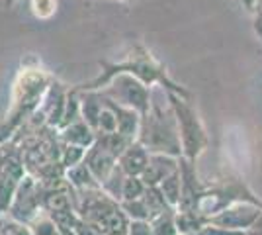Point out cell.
Segmentation results:
<instances>
[{
    "mask_svg": "<svg viewBox=\"0 0 262 235\" xmlns=\"http://www.w3.org/2000/svg\"><path fill=\"white\" fill-rule=\"evenodd\" d=\"M98 65H100V69H102L98 77L92 78L90 82L77 84V87H73V89L75 90H102L116 75L127 73V75H133L135 78H139L147 87L159 84V87L164 90H170V92H176V94H182L186 98H192V92L168 77L166 67H164L163 63H161L143 44L131 45V49L123 55L121 61H100Z\"/></svg>",
    "mask_w": 262,
    "mask_h": 235,
    "instance_id": "6da1fadb",
    "label": "cell"
},
{
    "mask_svg": "<svg viewBox=\"0 0 262 235\" xmlns=\"http://www.w3.org/2000/svg\"><path fill=\"white\" fill-rule=\"evenodd\" d=\"M51 84V77L41 67H24L14 82L12 90V108L6 116V122L0 127V143L8 141L20 123L37 112L43 94Z\"/></svg>",
    "mask_w": 262,
    "mask_h": 235,
    "instance_id": "7a4b0ae2",
    "label": "cell"
},
{
    "mask_svg": "<svg viewBox=\"0 0 262 235\" xmlns=\"http://www.w3.org/2000/svg\"><path fill=\"white\" fill-rule=\"evenodd\" d=\"M137 141L149 149V153H163V155L182 157V143L178 134V123H176L174 112L166 102L157 100L153 92V100L149 112L143 116L141 130Z\"/></svg>",
    "mask_w": 262,
    "mask_h": 235,
    "instance_id": "3957f363",
    "label": "cell"
},
{
    "mask_svg": "<svg viewBox=\"0 0 262 235\" xmlns=\"http://www.w3.org/2000/svg\"><path fill=\"white\" fill-rule=\"evenodd\" d=\"M168 104L174 112L176 123H178V134H180V143H182V157L190 161H198L206 153L209 145V137L206 132V125L202 122L196 108L190 104V98L182 94H176L166 90Z\"/></svg>",
    "mask_w": 262,
    "mask_h": 235,
    "instance_id": "277c9868",
    "label": "cell"
},
{
    "mask_svg": "<svg viewBox=\"0 0 262 235\" xmlns=\"http://www.w3.org/2000/svg\"><path fill=\"white\" fill-rule=\"evenodd\" d=\"M102 92L118 102L125 108L137 110V112L145 116L151 108V100H153V87H147L139 78L127 73H120L110 80L108 84L102 89Z\"/></svg>",
    "mask_w": 262,
    "mask_h": 235,
    "instance_id": "5b68a950",
    "label": "cell"
},
{
    "mask_svg": "<svg viewBox=\"0 0 262 235\" xmlns=\"http://www.w3.org/2000/svg\"><path fill=\"white\" fill-rule=\"evenodd\" d=\"M41 210H43V184L33 179L32 175H26L14 194V200L6 216L16 222L30 224Z\"/></svg>",
    "mask_w": 262,
    "mask_h": 235,
    "instance_id": "8992f818",
    "label": "cell"
},
{
    "mask_svg": "<svg viewBox=\"0 0 262 235\" xmlns=\"http://www.w3.org/2000/svg\"><path fill=\"white\" fill-rule=\"evenodd\" d=\"M262 206L252 202H235L225 210L209 218V224L233 229V231H249L252 225L260 220Z\"/></svg>",
    "mask_w": 262,
    "mask_h": 235,
    "instance_id": "52a82bcc",
    "label": "cell"
},
{
    "mask_svg": "<svg viewBox=\"0 0 262 235\" xmlns=\"http://www.w3.org/2000/svg\"><path fill=\"white\" fill-rule=\"evenodd\" d=\"M180 173H182V194L180 202L176 206L178 212H198L200 200L206 192V182H202L198 177L196 161L180 159Z\"/></svg>",
    "mask_w": 262,
    "mask_h": 235,
    "instance_id": "ba28073f",
    "label": "cell"
},
{
    "mask_svg": "<svg viewBox=\"0 0 262 235\" xmlns=\"http://www.w3.org/2000/svg\"><path fill=\"white\" fill-rule=\"evenodd\" d=\"M69 90L71 89H65L59 80H51L49 89L43 94V100H41L39 108H37V112L43 116L47 127H53V130L59 127V123L63 120V114H65V108H67Z\"/></svg>",
    "mask_w": 262,
    "mask_h": 235,
    "instance_id": "9c48e42d",
    "label": "cell"
},
{
    "mask_svg": "<svg viewBox=\"0 0 262 235\" xmlns=\"http://www.w3.org/2000/svg\"><path fill=\"white\" fill-rule=\"evenodd\" d=\"M180 159L182 157L163 155V153H151L149 165L141 175L143 182L147 186H159L166 177H170L174 170L180 168Z\"/></svg>",
    "mask_w": 262,
    "mask_h": 235,
    "instance_id": "30bf717a",
    "label": "cell"
},
{
    "mask_svg": "<svg viewBox=\"0 0 262 235\" xmlns=\"http://www.w3.org/2000/svg\"><path fill=\"white\" fill-rule=\"evenodd\" d=\"M84 163H86L90 173L94 175V179L98 180L100 186H102V182L108 179L110 175H112V170L118 165V157H114L108 149H104L100 143H94L92 147L86 149Z\"/></svg>",
    "mask_w": 262,
    "mask_h": 235,
    "instance_id": "8fae6325",
    "label": "cell"
},
{
    "mask_svg": "<svg viewBox=\"0 0 262 235\" xmlns=\"http://www.w3.org/2000/svg\"><path fill=\"white\" fill-rule=\"evenodd\" d=\"M149 159L151 153L149 149L139 143V141H133L118 159V165L121 167V170L127 175V177H141L145 173V168L149 165Z\"/></svg>",
    "mask_w": 262,
    "mask_h": 235,
    "instance_id": "7c38bea8",
    "label": "cell"
},
{
    "mask_svg": "<svg viewBox=\"0 0 262 235\" xmlns=\"http://www.w3.org/2000/svg\"><path fill=\"white\" fill-rule=\"evenodd\" d=\"M106 96V94H104ZM108 98V96H106ZM114 112H116V118H118V132L121 135H125L131 141H137L139 137V130H141V120L143 116L137 110H131V108H125L118 102H114L112 98H108Z\"/></svg>",
    "mask_w": 262,
    "mask_h": 235,
    "instance_id": "4fadbf2b",
    "label": "cell"
},
{
    "mask_svg": "<svg viewBox=\"0 0 262 235\" xmlns=\"http://www.w3.org/2000/svg\"><path fill=\"white\" fill-rule=\"evenodd\" d=\"M57 132H59V137H61L63 143H73V145L86 147V149L96 143V132L82 118L77 122L69 123L65 127H61V130H57Z\"/></svg>",
    "mask_w": 262,
    "mask_h": 235,
    "instance_id": "5bb4252c",
    "label": "cell"
},
{
    "mask_svg": "<svg viewBox=\"0 0 262 235\" xmlns=\"http://www.w3.org/2000/svg\"><path fill=\"white\" fill-rule=\"evenodd\" d=\"M65 180L77 192L100 188V182L94 179V175H92V173H90V168L86 167V163H80V165H77V167L67 168Z\"/></svg>",
    "mask_w": 262,
    "mask_h": 235,
    "instance_id": "9a60e30c",
    "label": "cell"
},
{
    "mask_svg": "<svg viewBox=\"0 0 262 235\" xmlns=\"http://www.w3.org/2000/svg\"><path fill=\"white\" fill-rule=\"evenodd\" d=\"M159 188L163 192V196L166 198V202L176 208L178 206V202H180V194H182V173H180V168L174 170L170 177H166V179L159 184Z\"/></svg>",
    "mask_w": 262,
    "mask_h": 235,
    "instance_id": "2e32d148",
    "label": "cell"
},
{
    "mask_svg": "<svg viewBox=\"0 0 262 235\" xmlns=\"http://www.w3.org/2000/svg\"><path fill=\"white\" fill-rule=\"evenodd\" d=\"M28 225H30L33 235H61V231H63L61 225L55 222L53 216L49 212H45V210L37 213Z\"/></svg>",
    "mask_w": 262,
    "mask_h": 235,
    "instance_id": "e0dca14e",
    "label": "cell"
},
{
    "mask_svg": "<svg viewBox=\"0 0 262 235\" xmlns=\"http://www.w3.org/2000/svg\"><path fill=\"white\" fill-rule=\"evenodd\" d=\"M151 225H153V235H180L176 225V208L159 213L151 220Z\"/></svg>",
    "mask_w": 262,
    "mask_h": 235,
    "instance_id": "ac0fdd59",
    "label": "cell"
},
{
    "mask_svg": "<svg viewBox=\"0 0 262 235\" xmlns=\"http://www.w3.org/2000/svg\"><path fill=\"white\" fill-rule=\"evenodd\" d=\"M96 143L104 147V149H108L110 153L114 157H118L127 149V147L133 143L131 139H127L125 135H121L120 132H112V134H104V135H96Z\"/></svg>",
    "mask_w": 262,
    "mask_h": 235,
    "instance_id": "d6986e66",
    "label": "cell"
},
{
    "mask_svg": "<svg viewBox=\"0 0 262 235\" xmlns=\"http://www.w3.org/2000/svg\"><path fill=\"white\" fill-rule=\"evenodd\" d=\"M84 157H86V147L73 145V143H63L61 141V153H59V163L61 167L71 168L77 167L80 163H84Z\"/></svg>",
    "mask_w": 262,
    "mask_h": 235,
    "instance_id": "ffe728a7",
    "label": "cell"
},
{
    "mask_svg": "<svg viewBox=\"0 0 262 235\" xmlns=\"http://www.w3.org/2000/svg\"><path fill=\"white\" fill-rule=\"evenodd\" d=\"M127 179V175L121 170L120 165H116V168L112 170V175H110L108 179L102 182V190L110 194L112 198H116V200L120 202L121 200V192H123V182Z\"/></svg>",
    "mask_w": 262,
    "mask_h": 235,
    "instance_id": "44dd1931",
    "label": "cell"
},
{
    "mask_svg": "<svg viewBox=\"0 0 262 235\" xmlns=\"http://www.w3.org/2000/svg\"><path fill=\"white\" fill-rule=\"evenodd\" d=\"M120 204L121 210L125 212V216L129 220H149L151 222V213H149V208H147V204L143 200V196L137 198V200H123Z\"/></svg>",
    "mask_w": 262,
    "mask_h": 235,
    "instance_id": "7402d4cb",
    "label": "cell"
},
{
    "mask_svg": "<svg viewBox=\"0 0 262 235\" xmlns=\"http://www.w3.org/2000/svg\"><path fill=\"white\" fill-rule=\"evenodd\" d=\"M147 190V184L143 182L141 177H127L123 182V192H121V200H137L141 198Z\"/></svg>",
    "mask_w": 262,
    "mask_h": 235,
    "instance_id": "603a6c76",
    "label": "cell"
},
{
    "mask_svg": "<svg viewBox=\"0 0 262 235\" xmlns=\"http://www.w3.org/2000/svg\"><path fill=\"white\" fill-rule=\"evenodd\" d=\"M30 10L37 20H51L57 14V0H30Z\"/></svg>",
    "mask_w": 262,
    "mask_h": 235,
    "instance_id": "cb8c5ba5",
    "label": "cell"
},
{
    "mask_svg": "<svg viewBox=\"0 0 262 235\" xmlns=\"http://www.w3.org/2000/svg\"><path fill=\"white\" fill-rule=\"evenodd\" d=\"M0 227H2V235H33L30 225L12 220L6 213H2L0 218Z\"/></svg>",
    "mask_w": 262,
    "mask_h": 235,
    "instance_id": "d4e9b609",
    "label": "cell"
},
{
    "mask_svg": "<svg viewBox=\"0 0 262 235\" xmlns=\"http://www.w3.org/2000/svg\"><path fill=\"white\" fill-rule=\"evenodd\" d=\"M129 235H153V225L149 220H131Z\"/></svg>",
    "mask_w": 262,
    "mask_h": 235,
    "instance_id": "484cf974",
    "label": "cell"
},
{
    "mask_svg": "<svg viewBox=\"0 0 262 235\" xmlns=\"http://www.w3.org/2000/svg\"><path fill=\"white\" fill-rule=\"evenodd\" d=\"M73 231H75L77 235H104L96 225L86 222V220H82L80 216H78V220H77V224H75V227H73Z\"/></svg>",
    "mask_w": 262,
    "mask_h": 235,
    "instance_id": "4316f807",
    "label": "cell"
},
{
    "mask_svg": "<svg viewBox=\"0 0 262 235\" xmlns=\"http://www.w3.org/2000/svg\"><path fill=\"white\" fill-rule=\"evenodd\" d=\"M252 30H254V35L258 37V41L262 44V8L260 6L252 12Z\"/></svg>",
    "mask_w": 262,
    "mask_h": 235,
    "instance_id": "83f0119b",
    "label": "cell"
},
{
    "mask_svg": "<svg viewBox=\"0 0 262 235\" xmlns=\"http://www.w3.org/2000/svg\"><path fill=\"white\" fill-rule=\"evenodd\" d=\"M241 4L247 12H254L256 6H258V0H241Z\"/></svg>",
    "mask_w": 262,
    "mask_h": 235,
    "instance_id": "f1b7e54d",
    "label": "cell"
},
{
    "mask_svg": "<svg viewBox=\"0 0 262 235\" xmlns=\"http://www.w3.org/2000/svg\"><path fill=\"white\" fill-rule=\"evenodd\" d=\"M2 2H4V6H6V8H12V6H14L18 0H2Z\"/></svg>",
    "mask_w": 262,
    "mask_h": 235,
    "instance_id": "f546056e",
    "label": "cell"
},
{
    "mask_svg": "<svg viewBox=\"0 0 262 235\" xmlns=\"http://www.w3.org/2000/svg\"><path fill=\"white\" fill-rule=\"evenodd\" d=\"M61 229H63V231H61V235H77L73 229H67V227H61Z\"/></svg>",
    "mask_w": 262,
    "mask_h": 235,
    "instance_id": "4dcf8cb0",
    "label": "cell"
},
{
    "mask_svg": "<svg viewBox=\"0 0 262 235\" xmlns=\"http://www.w3.org/2000/svg\"><path fill=\"white\" fill-rule=\"evenodd\" d=\"M258 222H260V224H262V216H260V220H258Z\"/></svg>",
    "mask_w": 262,
    "mask_h": 235,
    "instance_id": "1f68e13d",
    "label": "cell"
},
{
    "mask_svg": "<svg viewBox=\"0 0 262 235\" xmlns=\"http://www.w3.org/2000/svg\"><path fill=\"white\" fill-rule=\"evenodd\" d=\"M123 2H131V0H123Z\"/></svg>",
    "mask_w": 262,
    "mask_h": 235,
    "instance_id": "d6a6232c",
    "label": "cell"
},
{
    "mask_svg": "<svg viewBox=\"0 0 262 235\" xmlns=\"http://www.w3.org/2000/svg\"><path fill=\"white\" fill-rule=\"evenodd\" d=\"M0 235H2V227H0Z\"/></svg>",
    "mask_w": 262,
    "mask_h": 235,
    "instance_id": "836d02e7",
    "label": "cell"
}]
</instances>
